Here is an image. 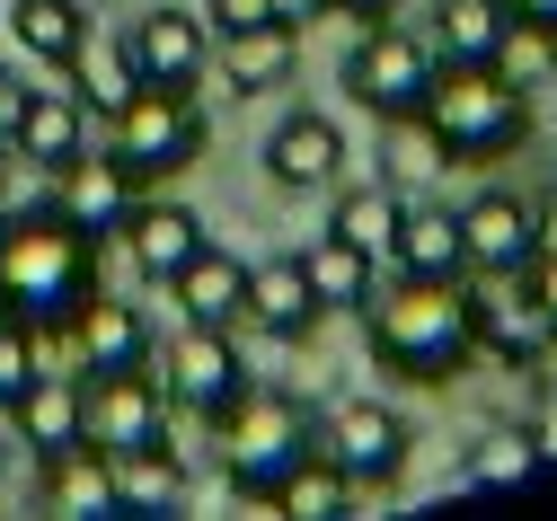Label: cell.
Here are the masks:
<instances>
[{"label":"cell","mask_w":557,"mask_h":521,"mask_svg":"<svg viewBox=\"0 0 557 521\" xmlns=\"http://www.w3.org/2000/svg\"><path fill=\"white\" fill-rule=\"evenodd\" d=\"M363 336H372V362L398 371V381L416 389H443L469 371L478 336H469V301H460V274H389L372 283V301H363Z\"/></svg>","instance_id":"1"},{"label":"cell","mask_w":557,"mask_h":521,"mask_svg":"<svg viewBox=\"0 0 557 521\" xmlns=\"http://www.w3.org/2000/svg\"><path fill=\"white\" fill-rule=\"evenodd\" d=\"M89 291H98V239L81 221H62L53 203L0 221V310L10 319H27L36 336H62Z\"/></svg>","instance_id":"2"},{"label":"cell","mask_w":557,"mask_h":521,"mask_svg":"<svg viewBox=\"0 0 557 521\" xmlns=\"http://www.w3.org/2000/svg\"><path fill=\"white\" fill-rule=\"evenodd\" d=\"M425 141L443 160L460 169H486V160H505L522 151V133H531V98L505 80L496 62H434V89H425Z\"/></svg>","instance_id":"3"},{"label":"cell","mask_w":557,"mask_h":521,"mask_svg":"<svg viewBox=\"0 0 557 521\" xmlns=\"http://www.w3.org/2000/svg\"><path fill=\"white\" fill-rule=\"evenodd\" d=\"M213 433H222V469H231V486L248 495L257 521H274V504H265L274 477L319 451V415H310V398H293V389H257V381L213 415Z\"/></svg>","instance_id":"4"},{"label":"cell","mask_w":557,"mask_h":521,"mask_svg":"<svg viewBox=\"0 0 557 521\" xmlns=\"http://www.w3.org/2000/svg\"><path fill=\"white\" fill-rule=\"evenodd\" d=\"M107 160H115L133 186H169L177 169H195V160H203L195 89H133V98L107 115Z\"/></svg>","instance_id":"5"},{"label":"cell","mask_w":557,"mask_h":521,"mask_svg":"<svg viewBox=\"0 0 557 521\" xmlns=\"http://www.w3.org/2000/svg\"><path fill=\"white\" fill-rule=\"evenodd\" d=\"M425 89H434V45L407 36L389 18H363V36L345 45V98L381 124H416L425 115Z\"/></svg>","instance_id":"6"},{"label":"cell","mask_w":557,"mask_h":521,"mask_svg":"<svg viewBox=\"0 0 557 521\" xmlns=\"http://www.w3.org/2000/svg\"><path fill=\"white\" fill-rule=\"evenodd\" d=\"M460 301H469V336H478V353H486V362H513V371H531V362L557 345V327H548V301H540L531 265L460 274Z\"/></svg>","instance_id":"7"},{"label":"cell","mask_w":557,"mask_h":521,"mask_svg":"<svg viewBox=\"0 0 557 521\" xmlns=\"http://www.w3.org/2000/svg\"><path fill=\"white\" fill-rule=\"evenodd\" d=\"M151 371H160L169 407H186V415H203V424H213V415L248 389L239 327H195V319H177V336H169V353H160Z\"/></svg>","instance_id":"8"},{"label":"cell","mask_w":557,"mask_h":521,"mask_svg":"<svg viewBox=\"0 0 557 521\" xmlns=\"http://www.w3.org/2000/svg\"><path fill=\"white\" fill-rule=\"evenodd\" d=\"M319 451H327L345 477H355V495H372V486H389V477L407 469L416 433H407V415L381 407V398H345V407L319 424Z\"/></svg>","instance_id":"9"},{"label":"cell","mask_w":557,"mask_h":521,"mask_svg":"<svg viewBox=\"0 0 557 521\" xmlns=\"http://www.w3.org/2000/svg\"><path fill=\"white\" fill-rule=\"evenodd\" d=\"M115 239H124V257H133V274H143L151 291H169L203 248H213V231H203V212L195 203H169V195H133V212L115 221Z\"/></svg>","instance_id":"10"},{"label":"cell","mask_w":557,"mask_h":521,"mask_svg":"<svg viewBox=\"0 0 557 521\" xmlns=\"http://www.w3.org/2000/svg\"><path fill=\"white\" fill-rule=\"evenodd\" d=\"M169 433V389H160V371L151 362H133V371H89V442L115 460L133 451V442H160Z\"/></svg>","instance_id":"11"},{"label":"cell","mask_w":557,"mask_h":521,"mask_svg":"<svg viewBox=\"0 0 557 521\" xmlns=\"http://www.w3.org/2000/svg\"><path fill=\"white\" fill-rule=\"evenodd\" d=\"M124 53H133V80L143 89H195L213 71V27L195 10H151V18H133Z\"/></svg>","instance_id":"12"},{"label":"cell","mask_w":557,"mask_h":521,"mask_svg":"<svg viewBox=\"0 0 557 521\" xmlns=\"http://www.w3.org/2000/svg\"><path fill=\"white\" fill-rule=\"evenodd\" d=\"M460 257L469 274H496V265H531L540 257V203L513 186H486L460 203Z\"/></svg>","instance_id":"13"},{"label":"cell","mask_w":557,"mask_h":521,"mask_svg":"<svg viewBox=\"0 0 557 521\" xmlns=\"http://www.w3.org/2000/svg\"><path fill=\"white\" fill-rule=\"evenodd\" d=\"M0 424H18V442H27L36 460L89 442V371H36V381L0 407Z\"/></svg>","instance_id":"14"},{"label":"cell","mask_w":557,"mask_h":521,"mask_svg":"<svg viewBox=\"0 0 557 521\" xmlns=\"http://www.w3.org/2000/svg\"><path fill=\"white\" fill-rule=\"evenodd\" d=\"M62 336H72V362H81V371H133V362H151V353H160V327L133 310V301H115L107 283L81 301V319L62 327Z\"/></svg>","instance_id":"15"},{"label":"cell","mask_w":557,"mask_h":521,"mask_svg":"<svg viewBox=\"0 0 557 521\" xmlns=\"http://www.w3.org/2000/svg\"><path fill=\"white\" fill-rule=\"evenodd\" d=\"M319 319H327V310H319L301 257L248 265V310H239V327H257V336H274V345H301V336H319Z\"/></svg>","instance_id":"16"},{"label":"cell","mask_w":557,"mask_h":521,"mask_svg":"<svg viewBox=\"0 0 557 521\" xmlns=\"http://www.w3.org/2000/svg\"><path fill=\"white\" fill-rule=\"evenodd\" d=\"M336 169H345V133H336V115H284L265 133V177L284 186V195H310V186H336Z\"/></svg>","instance_id":"17"},{"label":"cell","mask_w":557,"mask_h":521,"mask_svg":"<svg viewBox=\"0 0 557 521\" xmlns=\"http://www.w3.org/2000/svg\"><path fill=\"white\" fill-rule=\"evenodd\" d=\"M89 151V107L72 89H27L18 115H10V160H36V169H62Z\"/></svg>","instance_id":"18"},{"label":"cell","mask_w":557,"mask_h":521,"mask_svg":"<svg viewBox=\"0 0 557 521\" xmlns=\"http://www.w3.org/2000/svg\"><path fill=\"white\" fill-rule=\"evenodd\" d=\"M133 195H143V186H133L107 151H81V160H62V169H53V212H62V221H81L89 239L115 231V221L133 212Z\"/></svg>","instance_id":"19"},{"label":"cell","mask_w":557,"mask_h":521,"mask_svg":"<svg viewBox=\"0 0 557 521\" xmlns=\"http://www.w3.org/2000/svg\"><path fill=\"white\" fill-rule=\"evenodd\" d=\"M274 521H363V495H355V477H345L327 451H310V460H293L284 477H274Z\"/></svg>","instance_id":"20"},{"label":"cell","mask_w":557,"mask_h":521,"mask_svg":"<svg viewBox=\"0 0 557 521\" xmlns=\"http://www.w3.org/2000/svg\"><path fill=\"white\" fill-rule=\"evenodd\" d=\"M222 80L239 89V98H265V89H284L293 80V62H301V27H284V18H265V27H239V36H222Z\"/></svg>","instance_id":"21"},{"label":"cell","mask_w":557,"mask_h":521,"mask_svg":"<svg viewBox=\"0 0 557 521\" xmlns=\"http://www.w3.org/2000/svg\"><path fill=\"white\" fill-rule=\"evenodd\" d=\"M169 301H177V319H195V327H239V310H248V265H239L231 248H203V257L169 283Z\"/></svg>","instance_id":"22"},{"label":"cell","mask_w":557,"mask_h":521,"mask_svg":"<svg viewBox=\"0 0 557 521\" xmlns=\"http://www.w3.org/2000/svg\"><path fill=\"white\" fill-rule=\"evenodd\" d=\"M389 274H469L460 257V212L451 203H407L398 212V239H389Z\"/></svg>","instance_id":"23"},{"label":"cell","mask_w":557,"mask_h":521,"mask_svg":"<svg viewBox=\"0 0 557 521\" xmlns=\"http://www.w3.org/2000/svg\"><path fill=\"white\" fill-rule=\"evenodd\" d=\"M115 504H124V512H177V504H186V451H177L169 433L115 451Z\"/></svg>","instance_id":"24"},{"label":"cell","mask_w":557,"mask_h":521,"mask_svg":"<svg viewBox=\"0 0 557 521\" xmlns=\"http://www.w3.org/2000/svg\"><path fill=\"white\" fill-rule=\"evenodd\" d=\"M36 469H45V504H53V512H72V521L124 512V504H115V460L98 451V442H72V451H53V460H36Z\"/></svg>","instance_id":"25"},{"label":"cell","mask_w":557,"mask_h":521,"mask_svg":"<svg viewBox=\"0 0 557 521\" xmlns=\"http://www.w3.org/2000/svg\"><path fill=\"white\" fill-rule=\"evenodd\" d=\"M293 257H301V274H310V291H319V310H363L372 283H381V265H372L355 239H336V231H319V239L293 248Z\"/></svg>","instance_id":"26"},{"label":"cell","mask_w":557,"mask_h":521,"mask_svg":"<svg viewBox=\"0 0 557 521\" xmlns=\"http://www.w3.org/2000/svg\"><path fill=\"white\" fill-rule=\"evenodd\" d=\"M10 36H18V53L27 62H72L81 45H89V10L81 0H10Z\"/></svg>","instance_id":"27"},{"label":"cell","mask_w":557,"mask_h":521,"mask_svg":"<svg viewBox=\"0 0 557 521\" xmlns=\"http://www.w3.org/2000/svg\"><path fill=\"white\" fill-rule=\"evenodd\" d=\"M505 0H434V62H496Z\"/></svg>","instance_id":"28"},{"label":"cell","mask_w":557,"mask_h":521,"mask_svg":"<svg viewBox=\"0 0 557 521\" xmlns=\"http://www.w3.org/2000/svg\"><path fill=\"white\" fill-rule=\"evenodd\" d=\"M398 212H407V203H398L389 186H345V195H336V212H327V231H336V239H355V248H363L372 265H389Z\"/></svg>","instance_id":"29"},{"label":"cell","mask_w":557,"mask_h":521,"mask_svg":"<svg viewBox=\"0 0 557 521\" xmlns=\"http://www.w3.org/2000/svg\"><path fill=\"white\" fill-rule=\"evenodd\" d=\"M62 71H72V98H81V107H98V124H107L133 89H143V80H133V53H124V45H98V36H89L72 62H62Z\"/></svg>","instance_id":"30"},{"label":"cell","mask_w":557,"mask_h":521,"mask_svg":"<svg viewBox=\"0 0 557 521\" xmlns=\"http://www.w3.org/2000/svg\"><path fill=\"white\" fill-rule=\"evenodd\" d=\"M496 71L513 89H540L548 71H557V27H540V18H505V36H496Z\"/></svg>","instance_id":"31"},{"label":"cell","mask_w":557,"mask_h":521,"mask_svg":"<svg viewBox=\"0 0 557 521\" xmlns=\"http://www.w3.org/2000/svg\"><path fill=\"white\" fill-rule=\"evenodd\" d=\"M531 469H540L531 433H478V442H469V460H460V477H469V486H522Z\"/></svg>","instance_id":"32"},{"label":"cell","mask_w":557,"mask_h":521,"mask_svg":"<svg viewBox=\"0 0 557 521\" xmlns=\"http://www.w3.org/2000/svg\"><path fill=\"white\" fill-rule=\"evenodd\" d=\"M36 371H45V336H36L27 319H10V310H0V407H10V398L36 381Z\"/></svg>","instance_id":"33"},{"label":"cell","mask_w":557,"mask_h":521,"mask_svg":"<svg viewBox=\"0 0 557 521\" xmlns=\"http://www.w3.org/2000/svg\"><path fill=\"white\" fill-rule=\"evenodd\" d=\"M274 18V0H203V27L213 36H239V27H265Z\"/></svg>","instance_id":"34"},{"label":"cell","mask_w":557,"mask_h":521,"mask_svg":"<svg viewBox=\"0 0 557 521\" xmlns=\"http://www.w3.org/2000/svg\"><path fill=\"white\" fill-rule=\"evenodd\" d=\"M522 433H531V451H540V460H557V407H540Z\"/></svg>","instance_id":"35"},{"label":"cell","mask_w":557,"mask_h":521,"mask_svg":"<svg viewBox=\"0 0 557 521\" xmlns=\"http://www.w3.org/2000/svg\"><path fill=\"white\" fill-rule=\"evenodd\" d=\"M398 0H327V18H389Z\"/></svg>","instance_id":"36"},{"label":"cell","mask_w":557,"mask_h":521,"mask_svg":"<svg viewBox=\"0 0 557 521\" xmlns=\"http://www.w3.org/2000/svg\"><path fill=\"white\" fill-rule=\"evenodd\" d=\"M274 18H284V27H310V18H327V0H274Z\"/></svg>","instance_id":"37"},{"label":"cell","mask_w":557,"mask_h":521,"mask_svg":"<svg viewBox=\"0 0 557 521\" xmlns=\"http://www.w3.org/2000/svg\"><path fill=\"white\" fill-rule=\"evenodd\" d=\"M18 98H27V89H18V71L0 62V133H10V115H18Z\"/></svg>","instance_id":"38"},{"label":"cell","mask_w":557,"mask_h":521,"mask_svg":"<svg viewBox=\"0 0 557 521\" xmlns=\"http://www.w3.org/2000/svg\"><path fill=\"white\" fill-rule=\"evenodd\" d=\"M505 18H540V27H557V0H505Z\"/></svg>","instance_id":"39"},{"label":"cell","mask_w":557,"mask_h":521,"mask_svg":"<svg viewBox=\"0 0 557 521\" xmlns=\"http://www.w3.org/2000/svg\"><path fill=\"white\" fill-rule=\"evenodd\" d=\"M540 248H557V195L540 203Z\"/></svg>","instance_id":"40"},{"label":"cell","mask_w":557,"mask_h":521,"mask_svg":"<svg viewBox=\"0 0 557 521\" xmlns=\"http://www.w3.org/2000/svg\"><path fill=\"white\" fill-rule=\"evenodd\" d=\"M0 486H10V442H0Z\"/></svg>","instance_id":"41"}]
</instances>
